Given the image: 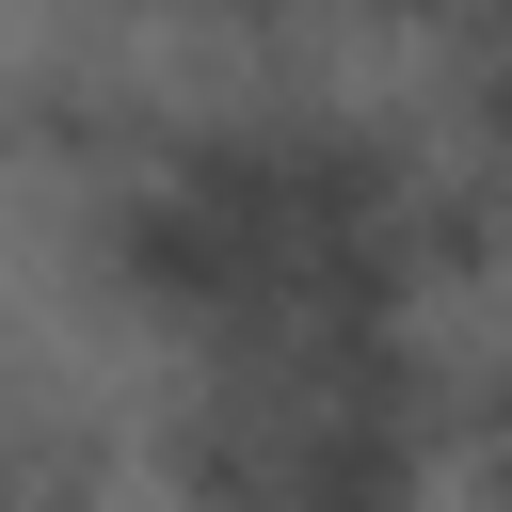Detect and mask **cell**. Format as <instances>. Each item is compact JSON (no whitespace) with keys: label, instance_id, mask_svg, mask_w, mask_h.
Segmentation results:
<instances>
[{"label":"cell","instance_id":"1","mask_svg":"<svg viewBox=\"0 0 512 512\" xmlns=\"http://www.w3.org/2000/svg\"><path fill=\"white\" fill-rule=\"evenodd\" d=\"M448 512H512V368H464L448 400Z\"/></svg>","mask_w":512,"mask_h":512},{"label":"cell","instance_id":"2","mask_svg":"<svg viewBox=\"0 0 512 512\" xmlns=\"http://www.w3.org/2000/svg\"><path fill=\"white\" fill-rule=\"evenodd\" d=\"M336 16H368V32H432V48L464 32V0H336Z\"/></svg>","mask_w":512,"mask_h":512}]
</instances>
